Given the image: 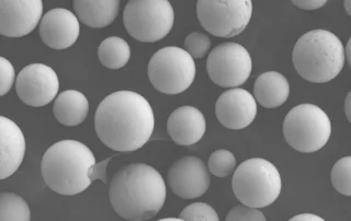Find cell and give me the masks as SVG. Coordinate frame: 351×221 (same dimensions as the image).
<instances>
[{"label": "cell", "mask_w": 351, "mask_h": 221, "mask_svg": "<svg viewBox=\"0 0 351 221\" xmlns=\"http://www.w3.org/2000/svg\"><path fill=\"white\" fill-rule=\"evenodd\" d=\"M155 118L151 104L140 93L117 91L100 102L95 114L99 140L119 153L137 151L151 140Z\"/></svg>", "instance_id": "obj_1"}, {"label": "cell", "mask_w": 351, "mask_h": 221, "mask_svg": "<svg viewBox=\"0 0 351 221\" xmlns=\"http://www.w3.org/2000/svg\"><path fill=\"white\" fill-rule=\"evenodd\" d=\"M167 196L162 174L145 164H128L110 183L111 206L121 218L144 221L160 211Z\"/></svg>", "instance_id": "obj_2"}, {"label": "cell", "mask_w": 351, "mask_h": 221, "mask_svg": "<svg viewBox=\"0 0 351 221\" xmlns=\"http://www.w3.org/2000/svg\"><path fill=\"white\" fill-rule=\"evenodd\" d=\"M96 164V158L88 146L77 140H62L44 153L42 178L55 193L73 196L91 185Z\"/></svg>", "instance_id": "obj_3"}, {"label": "cell", "mask_w": 351, "mask_h": 221, "mask_svg": "<svg viewBox=\"0 0 351 221\" xmlns=\"http://www.w3.org/2000/svg\"><path fill=\"white\" fill-rule=\"evenodd\" d=\"M345 49L334 33L326 30L306 32L294 45L292 62L298 74L314 83L335 79L345 65Z\"/></svg>", "instance_id": "obj_4"}, {"label": "cell", "mask_w": 351, "mask_h": 221, "mask_svg": "<svg viewBox=\"0 0 351 221\" xmlns=\"http://www.w3.org/2000/svg\"><path fill=\"white\" fill-rule=\"evenodd\" d=\"M232 187L241 204L263 208L277 200L282 181L274 164L263 158H252L239 164L234 171Z\"/></svg>", "instance_id": "obj_5"}, {"label": "cell", "mask_w": 351, "mask_h": 221, "mask_svg": "<svg viewBox=\"0 0 351 221\" xmlns=\"http://www.w3.org/2000/svg\"><path fill=\"white\" fill-rule=\"evenodd\" d=\"M332 135L328 115L314 104L296 105L285 116L283 136L291 147L303 153L321 151Z\"/></svg>", "instance_id": "obj_6"}, {"label": "cell", "mask_w": 351, "mask_h": 221, "mask_svg": "<svg viewBox=\"0 0 351 221\" xmlns=\"http://www.w3.org/2000/svg\"><path fill=\"white\" fill-rule=\"evenodd\" d=\"M175 21L168 0H130L123 14L124 27L132 38L155 43L169 34Z\"/></svg>", "instance_id": "obj_7"}, {"label": "cell", "mask_w": 351, "mask_h": 221, "mask_svg": "<svg viewBox=\"0 0 351 221\" xmlns=\"http://www.w3.org/2000/svg\"><path fill=\"white\" fill-rule=\"evenodd\" d=\"M148 79L165 94H179L189 89L195 78V60L184 49L167 47L153 55L148 63Z\"/></svg>", "instance_id": "obj_8"}, {"label": "cell", "mask_w": 351, "mask_h": 221, "mask_svg": "<svg viewBox=\"0 0 351 221\" xmlns=\"http://www.w3.org/2000/svg\"><path fill=\"white\" fill-rule=\"evenodd\" d=\"M250 0H199L197 16L206 32L219 38H234L252 19Z\"/></svg>", "instance_id": "obj_9"}, {"label": "cell", "mask_w": 351, "mask_h": 221, "mask_svg": "<svg viewBox=\"0 0 351 221\" xmlns=\"http://www.w3.org/2000/svg\"><path fill=\"white\" fill-rule=\"evenodd\" d=\"M250 54L241 44L226 42L212 49L206 60L210 79L222 88L244 85L252 73Z\"/></svg>", "instance_id": "obj_10"}, {"label": "cell", "mask_w": 351, "mask_h": 221, "mask_svg": "<svg viewBox=\"0 0 351 221\" xmlns=\"http://www.w3.org/2000/svg\"><path fill=\"white\" fill-rule=\"evenodd\" d=\"M58 77L49 66L31 64L20 71L16 78V91L23 103L30 107L47 105L58 96Z\"/></svg>", "instance_id": "obj_11"}, {"label": "cell", "mask_w": 351, "mask_h": 221, "mask_svg": "<svg viewBox=\"0 0 351 221\" xmlns=\"http://www.w3.org/2000/svg\"><path fill=\"white\" fill-rule=\"evenodd\" d=\"M210 184L211 178L208 168L197 157H182L168 171L170 190L184 200H193L206 194Z\"/></svg>", "instance_id": "obj_12"}, {"label": "cell", "mask_w": 351, "mask_h": 221, "mask_svg": "<svg viewBox=\"0 0 351 221\" xmlns=\"http://www.w3.org/2000/svg\"><path fill=\"white\" fill-rule=\"evenodd\" d=\"M42 14V0H1L0 33L8 38L27 36L40 25Z\"/></svg>", "instance_id": "obj_13"}, {"label": "cell", "mask_w": 351, "mask_h": 221, "mask_svg": "<svg viewBox=\"0 0 351 221\" xmlns=\"http://www.w3.org/2000/svg\"><path fill=\"white\" fill-rule=\"evenodd\" d=\"M215 114L219 123L228 129H244L257 115V102L252 93L233 88L217 99Z\"/></svg>", "instance_id": "obj_14"}, {"label": "cell", "mask_w": 351, "mask_h": 221, "mask_svg": "<svg viewBox=\"0 0 351 221\" xmlns=\"http://www.w3.org/2000/svg\"><path fill=\"white\" fill-rule=\"evenodd\" d=\"M38 32L43 43L51 49H69L80 38V20L67 9H52L42 18Z\"/></svg>", "instance_id": "obj_15"}, {"label": "cell", "mask_w": 351, "mask_h": 221, "mask_svg": "<svg viewBox=\"0 0 351 221\" xmlns=\"http://www.w3.org/2000/svg\"><path fill=\"white\" fill-rule=\"evenodd\" d=\"M167 129L168 134L177 145H195L206 134V118L197 107H180L170 114Z\"/></svg>", "instance_id": "obj_16"}, {"label": "cell", "mask_w": 351, "mask_h": 221, "mask_svg": "<svg viewBox=\"0 0 351 221\" xmlns=\"http://www.w3.org/2000/svg\"><path fill=\"white\" fill-rule=\"evenodd\" d=\"M0 179L5 180L19 169L27 144L19 126L5 116H0Z\"/></svg>", "instance_id": "obj_17"}, {"label": "cell", "mask_w": 351, "mask_h": 221, "mask_svg": "<svg viewBox=\"0 0 351 221\" xmlns=\"http://www.w3.org/2000/svg\"><path fill=\"white\" fill-rule=\"evenodd\" d=\"M256 102L267 109H276L285 104L290 94L287 78L277 71H267L258 77L254 86Z\"/></svg>", "instance_id": "obj_18"}, {"label": "cell", "mask_w": 351, "mask_h": 221, "mask_svg": "<svg viewBox=\"0 0 351 221\" xmlns=\"http://www.w3.org/2000/svg\"><path fill=\"white\" fill-rule=\"evenodd\" d=\"M77 18L87 27H106L111 25L119 14V0H75Z\"/></svg>", "instance_id": "obj_19"}, {"label": "cell", "mask_w": 351, "mask_h": 221, "mask_svg": "<svg viewBox=\"0 0 351 221\" xmlns=\"http://www.w3.org/2000/svg\"><path fill=\"white\" fill-rule=\"evenodd\" d=\"M53 112L58 123L64 126H78L87 118L89 102L82 92L66 90L55 99Z\"/></svg>", "instance_id": "obj_20"}, {"label": "cell", "mask_w": 351, "mask_h": 221, "mask_svg": "<svg viewBox=\"0 0 351 221\" xmlns=\"http://www.w3.org/2000/svg\"><path fill=\"white\" fill-rule=\"evenodd\" d=\"M98 57L104 67L109 69H120L129 63L131 49L123 38L110 36L100 44Z\"/></svg>", "instance_id": "obj_21"}, {"label": "cell", "mask_w": 351, "mask_h": 221, "mask_svg": "<svg viewBox=\"0 0 351 221\" xmlns=\"http://www.w3.org/2000/svg\"><path fill=\"white\" fill-rule=\"evenodd\" d=\"M0 220L30 221V207L21 196L14 193L0 194Z\"/></svg>", "instance_id": "obj_22"}, {"label": "cell", "mask_w": 351, "mask_h": 221, "mask_svg": "<svg viewBox=\"0 0 351 221\" xmlns=\"http://www.w3.org/2000/svg\"><path fill=\"white\" fill-rule=\"evenodd\" d=\"M351 157L341 158L335 164L330 174L332 186L340 194L351 196Z\"/></svg>", "instance_id": "obj_23"}, {"label": "cell", "mask_w": 351, "mask_h": 221, "mask_svg": "<svg viewBox=\"0 0 351 221\" xmlns=\"http://www.w3.org/2000/svg\"><path fill=\"white\" fill-rule=\"evenodd\" d=\"M208 170L217 178H226L235 171L236 158L226 149L214 151L208 158Z\"/></svg>", "instance_id": "obj_24"}, {"label": "cell", "mask_w": 351, "mask_h": 221, "mask_svg": "<svg viewBox=\"0 0 351 221\" xmlns=\"http://www.w3.org/2000/svg\"><path fill=\"white\" fill-rule=\"evenodd\" d=\"M184 51L193 60H200L211 49V40L202 32H192L184 42Z\"/></svg>", "instance_id": "obj_25"}, {"label": "cell", "mask_w": 351, "mask_h": 221, "mask_svg": "<svg viewBox=\"0 0 351 221\" xmlns=\"http://www.w3.org/2000/svg\"><path fill=\"white\" fill-rule=\"evenodd\" d=\"M179 218L182 221H219V215L206 203H193L181 211Z\"/></svg>", "instance_id": "obj_26"}, {"label": "cell", "mask_w": 351, "mask_h": 221, "mask_svg": "<svg viewBox=\"0 0 351 221\" xmlns=\"http://www.w3.org/2000/svg\"><path fill=\"white\" fill-rule=\"evenodd\" d=\"M226 221H266V217L258 211L257 208L250 207V206L241 205L235 206L230 209L228 216L225 217Z\"/></svg>", "instance_id": "obj_27"}, {"label": "cell", "mask_w": 351, "mask_h": 221, "mask_svg": "<svg viewBox=\"0 0 351 221\" xmlns=\"http://www.w3.org/2000/svg\"><path fill=\"white\" fill-rule=\"evenodd\" d=\"M14 68L8 60L0 57V96H5L10 91L14 81Z\"/></svg>", "instance_id": "obj_28"}, {"label": "cell", "mask_w": 351, "mask_h": 221, "mask_svg": "<svg viewBox=\"0 0 351 221\" xmlns=\"http://www.w3.org/2000/svg\"><path fill=\"white\" fill-rule=\"evenodd\" d=\"M292 3L298 8L304 10H316L326 5V0H292Z\"/></svg>", "instance_id": "obj_29"}, {"label": "cell", "mask_w": 351, "mask_h": 221, "mask_svg": "<svg viewBox=\"0 0 351 221\" xmlns=\"http://www.w3.org/2000/svg\"><path fill=\"white\" fill-rule=\"evenodd\" d=\"M112 158L107 159L104 161L100 162V164H95L93 172V181L101 180L104 183H107V167L110 160Z\"/></svg>", "instance_id": "obj_30"}, {"label": "cell", "mask_w": 351, "mask_h": 221, "mask_svg": "<svg viewBox=\"0 0 351 221\" xmlns=\"http://www.w3.org/2000/svg\"><path fill=\"white\" fill-rule=\"evenodd\" d=\"M291 221H324L322 217L317 215H313V213H301V215H296L290 219Z\"/></svg>", "instance_id": "obj_31"}, {"label": "cell", "mask_w": 351, "mask_h": 221, "mask_svg": "<svg viewBox=\"0 0 351 221\" xmlns=\"http://www.w3.org/2000/svg\"><path fill=\"white\" fill-rule=\"evenodd\" d=\"M350 98H351V92H349L348 94H347V98H346V102H345L346 116H347V120H348V122H351Z\"/></svg>", "instance_id": "obj_32"}, {"label": "cell", "mask_w": 351, "mask_h": 221, "mask_svg": "<svg viewBox=\"0 0 351 221\" xmlns=\"http://www.w3.org/2000/svg\"><path fill=\"white\" fill-rule=\"evenodd\" d=\"M350 41L349 40L348 44H347V47L345 49V60H347V63H348L349 66H351V60H350Z\"/></svg>", "instance_id": "obj_33"}, {"label": "cell", "mask_w": 351, "mask_h": 221, "mask_svg": "<svg viewBox=\"0 0 351 221\" xmlns=\"http://www.w3.org/2000/svg\"><path fill=\"white\" fill-rule=\"evenodd\" d=\"M343 5H345V8H346V10H347V14H348L349 16H351L350 8H349V5H350V1H348V0H345V1H343Z\"/></svg>", "instance_id": "obj_34"}, {"label": "cell", "mask_w": 351, "mask_h": 221, "mask_svg": "<svg viewBox=\"0 0 351 221\" xmlns=\"http://www.w3.org/2000/svg\"><path fill=\"white\" fill-rule=\"evenodd\" d=\"M160 221H181L180 218H164Z\"/></svg>", "instance_id": "obj_35"}]
</instances>
